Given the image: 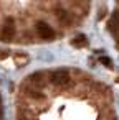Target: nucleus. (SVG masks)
Listing matches in <instances>:
<instances>
[{
    "mask_svg": "<svg viewBox=\"0 0 119 120\" xmlns=\"http://www.w3.org/2000/svg\"><path fill=\"white\" fill-rule=\"evenodd\" d=\"M51 82H53L55 86H58V87L66 86V84L70 82V74H68V71H63V69L55 71V72L51 74Z\"/></svg>",
    "mask_w": 119,
    "mask_h": 120,
    "instance_id": "f257e3e1",
    "label": "nucleus"
},
{
    "mask_svg": "<svg viewBox=\"0 0 119 120\" xmlns=\"http://www.w3.org/2000/svg\"><path fill=\"white\" fill-rule=\"evenodd\" d=\"M37 31L43 40H53L55 38V31L50 25H46L45 22H38L37 23Z\"/></svg>",
    "mask_w": 119,
    "mask_h": 120,
    "instance_id": "f03ea898",
    "label": "nucleus"
},
{
    "mask_svg": "<svg viewBox=\"0 0 119 120\" xmlns=\"http://www.w3.org/2000/svg\"><path fill=\"white\" fill-rule=\"evenodd\" d=\"M13 35H15V25H13L12 22H8L7 25H4L0 36H2V40H4V41H8V40H12V38H13Z\"/></svg>",
    "mask_w": 119,
    "mask_h": 120,
    "instance_id": "7ed1b4c3",
    "label": "nucleus"
},
{
    "mask_svg": "<svg viewBox=\"0 0 119 120\" xmlns=\"http://www.w3.org/2000/svg\"><path fill=\"white\" fill-rule=\"evenodd\" d=\"M88 45V40L84 38V36H76L74 40H73V46H76V48H83V46H86Z\"/></svg>",
    "mask_w": 119,
    "mask_h": 120,
    "instance_id": "20e7f679",
    "label": "nucleus"
},
{
    "mask_svg": "<svg viewBox=\"0 0 119 120\" xmlns=\"http://www.w3.org/2000/svg\"><path fill=\"white\" fill-rule=\"evenodd\" d=\"M30 95H32L33 99H43V94H41L40 90H35V89H33V90H30Z\"/></svg>",
    "mask_w": 119,
    "mask_h": 120,
    "instance_id": "39448f33",
    "label": "nucleus"
},
{
    "mask_svg": "<svg viewBox=\"0 0 119 120\" xmlns=\"http://www.w3.org/2000/svg\"><path fill=\"white\" fill-rule=\"evenodd\" d=\"M101 63L106 66V68H112V61L109 58H101Z\"/></svg>",
    "mask_w": 119,
    "mask_h": 120,
    "instance_id": "423d86ee",
    "label": "nucleus"
},
{
    "mask_svg": "<svg viewBox=\"0 0 119 120\" xmlns=\"http://www.w3.org/2000/svg\"><path fill=\"white\" fill-rule=\"evenodd\" d=\"M112 120H116V118H112Z\"/></svg>",
    "mask_w": 119,
    "mask_h": 120,
    "instance_id": "0eeeda50",
    "label": "nucleus"
}]
</instances>
